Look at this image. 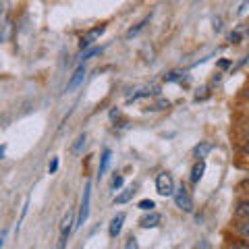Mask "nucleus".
Segmentation results:
<instances>
[{"mask_svg": "<svg viewBox=\"0 0 249 249\" xmlns=\"http://www.w3.org/2000/svg\"><path fill=\"white\" fill-rule=\"evenodd\" d=\"M243 152H245V154H247V156H249V143H247V145H245V147H243Z\"/></svg>", "mask_w": 249, "mask_h": 249, "instance_id": "obj_28", "label": "nucleus"}, {"mask_svg": "<svg viewBox=\"0 0 249 249\" xmlns=\"http://www.w3.org/2000/svg\"><path fill=\"white\" fill-rule=\"evenodd\" d=\"M48 170H50V175H54V173H56V170H58V158H52V162H50Z\"/></svg>", "mask_w": 249, "mask_h": 249, "instance_id": "obj_22", "label": "nucleus"}, {"mask_svg": "<svg viewBox=\"0 0 249 249\" xmlns=\"http://www.w3.org/2000/svg\"><path fill=\"white\" fill-rule=\"evenodd\" d=\"M4 150H6V145H0V160H2V156H4Z\"/></svg>", "mask_w": 249, "mask_h": 249, "instance_id": "obj_27", "label": "nucleus"}, {"mask_svg": "<svg viewBox=\"0 0 249 249\" xmlns=\"http://www.w3.org/2000/svg\"><path fill=\"white\" fill-rule=\"evenodd\" d=\"M173 197H175V204L178 210H183V212L187 214H191L193 212V197H191V193L187 191V187L181 183L178 187H175V193H173Z\"/></svg>", "mask_w": 249, "mask_h": 249, "instance_id": "obj_1", "label": "nucleus"}, {"mask_svg": "<svg viewBox=\"0 0 249 249\" xmlns=\"http://www.w3.org/2000/svg\"><path fill=\"white\" fill-rule=\"evenodd\" d=\"M229 249H249V243H245V241H239V243L229 245Z\"/></svg>", "mask_w": 249, "mask_h": 249, "instance_id": "obj_20", "label": "nucleus"}, {"mask_svg": "<svg viewBox=\"0 0 249 249\" xmlns=\"http://www.w3.org/2000/svg\"><path fill=\"white\" fill-rule=\"evenodd\" d=\"M147 23H150V17H147V19H143L142 23H139V25L135 27V29H129V34H127V37H133V36H137L139 34V31H142L145 25H147Z\"/></svg>", "mask_w": 249, "mask_h": 249, "instance_id": "obj_17", "label": "nucleus"}, {"mask_svg": "<svg viewBox=\"0 0 249 249\" xmlns=\"http://www.w3.org/2000/svg\"><path fill=\"white\" fill-rule=\"evenodd\" d=\"M89 204H91V183L88 181L85 183V189H83V199H81V208H79V216H77V220H75V227H81V224L88 222Z\"/></svg>", "mask_w": 249, "mask_h": 249, "instance_id": "obj_3", "label": "nucleus"}, {"mask_svg": "<svg viewBox=\"0 0 249 249\" xmlns=\"http://www.w3.org/2000/svg\"><path fill=\"white\" fill-rule=\"evenodd\" d=\"M193 249H212V245H210L208 241H199V243H197L196 247H193Z\"/></svg>", "mask_w": 249, "mask_h": 249, "instance_id": "obj_23", "label": "nucleus"}, {"mask_svg": "<svg viewBox=\"0 0 249 249\" xmlns=\"http://www.w3.org/2000/svg\"><path fill=\"white\" fill-rule=\"evenodd\" d=\"M83 81H85V67H83V65H79V67L75 69V73L71 75V79H69L65 91H67V93L75 91L77 88H79V85H83Z\"/></svg>", "mask_w": 249, "mask_h": 249, "instance_id": "obj_5", "label": "nucleus"}, {"mask_svg": "<svg viewBox=\"0 0 249 249\" xmlns=\"http://www.w3.org/2000/svg\"><path fill=\"white\" fill-rule=\"evenodd\" d=\"M235 232L239 237H243L245 241H249V220H241L235 227Z\"/></svg>", "mask_w": 249, "mask_h": 249, "instance_id": "obj_14", "label": "nucleus"}, {"mask_svg": "<svg viewBox=\"0 0 249 249\" xmlns=\"http://www.w3.org/2000/svg\"><path fill=\"white\" fill-rule=\"evenodd\" d=\"M235 216H237V218H241V220H249V199L241 201V204L237 206Z\"/></svg>", "mask_w": 249, "mask_h": 249, "instance_id": "obj_12", "label": "nucleus"}, {"mask_svg": "<svg viewBox=\"0 0 249 249\" xmlns=\"http://www.w3.org/2000/svg\"><path fill=\"white\" fill-rule=\"evenodd\" d=\"M183 75H185V73H178V71H177V73H170V75L166 77V81H178V79H183Z\"/></svg>", "mask_w": 249, "mask_h": 249, "instance_id": "obj_21", "label": "nucleus"}, {"mask_svg": "<svg viewBox=\"0 0 249 249\" xmlns=\"http://www.w3.org/2000/svg\"><path fill=\"white\" fill-rule=\"evenodd\" d=\"M100 52H102V48H91V50H88V52L81 54V60H89L91 56H98Z\"/></svg>", "mask_w": 249, "mask_h": 249, "instance_id": "obj_18", "label": "nucleus"}, {"mask_svg": "<svg viewBox=\"0 0 249 249\" xmlns=\"http://www.w3.org/2000/svg\"><path fill=\"white\" fill-rule=\"evenodd\" d=\"M110 162H112V152H110V150H104V152H102V156H100V168H98V177L106 175V170H108V166H110Z\"/></svg>", "mask_w": 249, "mask_h": 249, "instance_id": "obj_10", "label": "nucleus"}, {"mask_svg": "<svg viewBox=\"0 0 249 249\" xmlns=\"http://www.w3.org/2000/svg\"><path fill=\"white\" fill-rule=\"evenodd\" d=\"M135 196V187H127V189H123V193H119V196L114 197V204H127L129 199H133Z\"/></svg>", "mask_w": 249, "mask_h": 249, "instance_id": "obj_11", "label": "nucleus"}, {"mask_svg": "<svg viewBox=\"0 0 249 249\" xmlns=\"http://www.w3.org/2000/svg\"><path fill=\"white\" fill-rule=\"evenodd\" d=\"M124 212H119L116 214L112 220H110V227H108V232H110V237L114 239V237H119L121 235V231H123V224H124Z\"/></svg>", "mask_w": 249, "mask_h": 249, "instance_id": "obj_7", "label": "nucleus"}, {"mask_svg": "<svg viewBox=\"0 0 249 249\" xmlns=\"http://www.w3.org/2000/svg\"><path fill=\"white\" fill-rule=\"evenodd\" d=\"M137 208H139V210H143V212H154L156 204H154L152 199H142V201L137 204Z\"/></svg>", "mask_w": 249, "mask_h": 249, "instance_id": "obj_16", "label": "nucleus"}, {"mask_svg": "<svg viewBox=\"0 0 249 249\" xmlns=\"http://www.w3.org/2000/svg\"><path fill=\"white\" fill-rule=\"evenodd\" d=\"M245 98H247V100H249V88H247V89H245Z\"/></svg>", "mask_w": 249, "mask_h": 249, "instance_id": "obj_29", "label": "nucleus"}, {"mask_svg": "<svg viewBox=\"0 0 249 249\" xmlns=\"http://www.w3.org/2000/svg\"><path fill=\"white\" fill-rule=\"evenodd\" d=\"M104 31H106V25H98V27H93V29H89V31H88V34H85V36L81 37V40H79V48H81V50H85V48H89V46H91L93 42H96V40H98V37H100V36H102V34H104Z\"/></svg>", "mask_w": 249, "mask_h": 249, "instance_id": "obj_4", "label": "nucleus"}, {"mask_svg": "<svg viewBox=\"0 0 249 249\" xmlns=\"http://www.w3.org/2000/svg\"><path fill=\"white\" fill-rule=\"evenodd\" d=\"M247 189H249V183H247Z\"/></svg>", "mask_w": 249, "mask_h": 249, "instance_id": "obj_30", "label": "nucleus"}, {"mask_svg": "<svg viewBox=\"0 0 249 249\" xmlns=\"http://www.w3.org/2000/svg\"><path fill=\"white\" fill-rule=\"evenodd\" d=\"M123 187V177L121 175H114V178H112V189H121Z\"/></svg>", "mask_w": 249, "mask_h": 249, "instance_id": "obj_19", "label": "nucleus"}, {"mask_svg": "<svg viewBox=\"0 0 249 249\" xmlns=\"http://www.w3.org/2000/svg\"><path fill=\"white\" fill-rule=\"evenodd\" d=\"M210 152H212V145L206 143V142H204V143H199V145H196V150H193V154H196V158H197V160H204Z\"/></svg>", "mask_w": 249, "mask_h": 249, "instance_id": "obj_13", "label": "nucleus"}, {"mask_svg": "<svg viewBox=\"0 0 249 249\" xmlns=\"http://www.w3.org/2000/svg\"><path fill=\"white\" fill-rule=\"evenodd\" d=\"M85 139H88V137H85V133H81L79 137L75 139V143L71 145V152H73V154H81V152H83V147H85Z\"/></svg>", "mask_w": 249, "mask_h": 249, "instance_id": "obj_15", "label": "nucleus"}, {"mask_svg": "<svg viewBox=\"0 0 249 249\" xmlns=\"http://www.w3.org/2000/svg\"><path fill=\"white\" fill-rule=\"evenodd\" d=\"M239 40H241V34H239V31L231 34V42H232V44H239Z\"/></svg>", "mask_w": 249, "mask_h": 249, "instance_id": "obj_24", "label": "nucleus"}, {"mask_svg": "<svg viewBox=\"0 0 249 249\" xmlns=\"http://www.w3.org/2000/svg\"><path fill=\"white\" fill-rule=\"evenodd\" d=\"M73 227H75V212H67V216L62 218V222H60V237H62V241H67V237L71 235Z\"/></svg>", "mask_w": 249, "mask_h": 249, "instance_id": "obj_6", "label": "nucleus"}, {"mask_svg": "<svg viewBox=\"0 0 249 249\" xmlns=\"http://www.w3.org/2000/svg\"><path fill=\"white\" fill-rule=\"evenodd\" d=\"M156 191L164 197H173L175 193V178L170 173H160L156 177Z\"/></svg>", "mask_w": 249, "mask_h": 249, "instance_id": "obj_2", "label": "nucleus"}, {"mask_svg": "<svg viewBox=\"0 0 249 249\" xmlns=\"http://www.w3.org/2000/svg\"><path fill=\"white\" fill-rule=\"evenodd\" d=\"M124 249H137V243H135V239H133V237L129 239V243H127V247H124Z\"/></svg>", "mask_w": 249, "mask_h": 249, "instance_id": "obj_25", "label": "nucleus"}, {"mask_svg": "<svg viewBox=\"0 0 249 249\" xmlns=\"http://www.w3.org/2000/svg\"><path fill=\"white\" fill-rule=\"evenodd\" d=\"M160 222H162V216L158 212H150L147 216H143L142 220H139V227L142 229H156Z\"/></svg>", "mask_w": 249, "mask_h": 249, "instance_id": "obj_9", "label": "nucleus"}, {"mask_svg": "<svg viewBox=\"0 0 249 249\" xmlns=\"http://www.w3.org/2000/svg\"><path fill=\"white\" fill-rule=\"evenodd\" d=\"M4 239H6V231H2V235H0V249L4 245Z\"/></svg>", "mask_w": 249, "mask_h": 249, "instance_id": "obj_26", "label": "nucleus"}, {"mask_svg": "<svg viewBox=\"0 0 249 249\" xmlns=\"http://www.w3.org/2000/svg\"><path fill=\"white\" fill-rule=\"evenodd\" d=\"M204 173H206V160H197L196 164H193L191 173H189V181L193 185H197L201 181V177H204Z\"/></svg>", "mask_w": 249, "mask_h": 249, "instance_id": "obj_8", "label": "nucleus"}]
</instances>
